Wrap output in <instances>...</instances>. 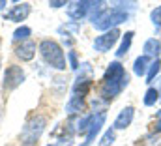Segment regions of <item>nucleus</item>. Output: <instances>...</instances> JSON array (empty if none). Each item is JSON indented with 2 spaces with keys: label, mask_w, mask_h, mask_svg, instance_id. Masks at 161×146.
Segmentation results:
<instances>
[{
  "label": "nucleus",
  "mask_w": 161,
  "mask_h": 146,
  "mask_svg": "<svg viewBox=\"0 0 161 146\" xmlns=\"http://www.w3.org/2000/svg\"><path fill=\"white\" fill-rule=\"evenodd\" d=\"M129 84V75L125 73L124 66L120 62H111L107 71L103 75V81H101V88H99V96L105 99V101H113L114 98L120 96V92Z\"/></svg>",
  "instance_id": "1"
},
{
  "label": "nucleus",
  "mask_w": 161,
  "mask_h": 146,
  "mask_svg": "<svg viewBox=\"0 0 161 146\" xmlns=\"http://www.w3.org/2000/svg\"><path fill=\"white\" fill-rule=\"evenodd\" d=\"M127 17H129L127 11L120 9L118 6H116V8H105V6H103V8L92 17V25H94V28L107 32V30L116 28L122 23H125Z\"/></svg>",
  "instance_id": "2"
},
{
  "label": "nucleus",
  "mask_w": 161,
  "mask_h": 146,
  "mask_svg": "<svg viewBox=\"0 0 161 146\" xmlns=\"http://www.w3.org/2000/svg\"><path fill=\"white\" fill-rule=\"evenodd\" d=\"M38 51H40L41 58H43V62H45L47 66H51V68L56 70V71H64V70H66V66H68L66 54H64L62 47H60L56 41H53V39H43L40 43V47H38Z\"/></svg>",
  "instance_id": "3"
},
{
  "label": "nucleus",
  "mask_w": 161,
  "mask_h": 146,
  "mask_svg": "<svg viewBox=\"0 0 161 146\" xmlns=\"http://www.w3.org/2000/svg\"><path fill=\"white\" fill-rule=\"evenodd\" d=\"M45 124H47L45 116H32L25 124V127L21 131V146H36L38 144L41 133L45 129Z\"/></svg>",
  "instance_id": "4"
},
{
  "label": "nucleus",
  "mask_w": 161,
  "mask_h": 146,
  "mask_svg": "<svg viewBox=\"0 0 161 146\" xmlns=\"http://www.w3.org/2000/svg\"><path fill=\"white\" fill-rule=\"evenodd\" d=\"M25 82V71L21 66H8L4 71V79H2V88L6 92L15 90L17 86H21Z\"/></svg>",
  "instance_id": "5"
},
{
  "label": "nucleus",
  "mask_w": 161,
  "mask_h": 146,
  "mask_svg": "<svg viewBox=\"0 0 161 146\" xmlns=\"http://www.w3.org/2000/svg\"><path fill=\"white\" fill-rule=\"evenodd\" d=\"M96 4L97 2H88V0H73V2H68V15L73 19V23L82 21L90 13V9L96 8Z\"/></svg>",
  "instance_id": "6"
},
{
  "label": "nucleus",
  "mask_w": 161,
  "mask_h": 146,
  "mask_svg": "<svg viewBox=\"0 0 161 146\" xmlns=\"http://www.w3.org/2000/svg\"><path fill=\"white\" fill-rule=\"evenodd\" d=\"M120 36L122 34H120L118 28L107 30V32H103L101 36H97L96 39H94V49H96L97 53H107V51H111V47L116 45V41H118Z\"/></svg>",
  "instance_id": "7"
},
{
  "label": "nucleus",
  "mask_w": 161,
  "mask_h": 146,
  "mask_svg": "<svg viewBox=\"0 0 161 146\" xmlns=\"http://www.w3.org/2000/svg\"><path fill=\"white\" fill-rule=\"evenodd\" d=\"M105 118H107L105 110L94 114V120H92V124H90V127H88V131H86V139H84V143L80 146H88L94 139H96V135L101 131V127H103V124H105Z\"/></svg>",
  "instance_id": "8"
},
{
  "label": "nucleus",
  "mask_w": 161,
  "mask_h": 146,
  "mask_svg": "<svg viewBox=\"0 0 161 146\" xmlns=\"http://www.w3.org/2000/svg\"><path fill=\"white\" fill-rule=\"evenodd\" d=\"M30 11H32V6H30L28 2L15 4V6L6 13V19H8V21H13V23H21V21H25V19L30 15Z\"/></svg>",
  "instance_id": "9"
},
{
  "label": "nucleus",
  "mask_w": 161,
  "mask_h": 146,
  "mask_svg": "<svg viewBox=\"0 0 161 146\" xmlns=\"http://www.w3.org/2000/svg\"><path fill=\"white\" fill-rule=\"evenodd\" d=\"M15 56H17L19 60H23V62H30V60L36 56V43H34L32 39L19 43V45L15 47Z\"/></svg>",
  "instance_id": "10"
},
{
  "label": "nucleus",
  "mask_w": 161,
  "mask_h": 146,
  "mask_svg": "<svg viewBox=\"0 0 161 146\" xmlns=\"http://www.w3.org/2000/svg\"><path fill=\"white\" fill-rule=\"evenodd\" d=\"M133 116H135V109H133V107H124V109L120 110V114L116 116L114 124H113V129L116 131V129H125V127H129L131 122H133Z\"/></svg>",
  "instance_id": "11"
},
{
  "label": "nucleus",
  "mask_w": 161,
  "mask_h": 146,
  "mask_svg": "<svg viewBox=\"0 0 161 146\" xmlns=\"http://www.w3.org/2000/svg\"><path fill=\"white\" fill-rule=\"evenodd\" d=\"M150 64H152L150 56L141 54V56H139V58H135V62H133V73H135L137 77L146 75V73H148V68H150Z\"/></svg>",
  "instance_id": "12"
},
{
  "label": "nucleus",
  "mask_w": 161,
  "mask_h": 146,
  "mask_svg": "<svg viewBox=\"0 0 161 146\" xmlns=\"http://www.w3.org/2000/svg\"><path fill=\"white\" fill-rule=\"evenodd\" d=\"M142 51H144V54L146 56H154V58H158L161 53V41L158 37H150V39H146L144 41V47H142Z\"/></svg>",
  "instance_id": "13"
},
{
  "label": "nucleus",
  "mask_w": 161,
  "mask_h": 146,
  "mask_svg": "<svg viewBox=\"0 0 161 146\" xmlns=\"http://www.w3.org/2000/svg\"><path fill=\"white\" fill-rule=\"evenodd\" d=\"M66 110H68L71 116L77 114V112H82V110H84V99H82V98H75V96H71L69 101H68V105H66Z\"/></svg>",
  "instance_id": "14"
},
{
  "label": "nucleus",
  "mask_w": 161,
  "mask_h": 146,
  "mask_svg": "<svg viewBox=\"0 0 161 146\" xmlns=\"http://www.w3.org/2000/svg\"><path fill=\"white\" fill-rule=\"evenodd\" d=\"M133 32H125V34H122V43L120 47H118V51H116V56L122 58L124 54H127L129 53V47H131V41H133Z\"/></svg>",
  "instance_id": "15"
},
{
  "label": "nucleus",
  "mask_w": 161,
  "mask_h": 146,
  "mask_svg": "<svg viewBox=\"0 0 161 146\" xmlns=\"http://www.w3.org/2000/svg\"><path fill=\"white\" fill-rule=\"evenodd\" d=\"M30 36H32L30 26H19V28L13 32V41H15V43H23V41H28Z\"/></svg>",
  "instance_id": "16"
},
{
  "label": "nucleus",
  "mask_w": 161,
  "mask_h": 146,
  "mask_svg": "<svg viewBox=\"0 0 161 146\" xmlns=\"http://www.w3.org/2000/svg\"><path fill=\"white\" fill-rule=\"evenodd\" d=\"M159 71H161V60L159 58H154L150 68H148V73H146V82H154V79L158 77Z\"/></svg>",
  "instance_id": "17"
},
{
  "label": "nucleus",
  "mask_w": 161,
  "mask_h": 146,
  "mask_svg": "<svg viewBox=\"0 0 161 146\" xmlns=\"http://www.w3.org/2000/svg\"><path fill=\"white\" fill-rule=\"evenodd\" d=\"M158 101H159V92H158L156 88H148L146 94H144V105H146V107H152V105H156Z\"/></svg>",
  "instance_id": "18"
},
{
  "label": "nucleus",
  "mask_w": 161,
  "mask_h": 146,
  "mask_svg": "<svg viewBox=\"0 0 161 146\" xmlns=\"http://www.w3.org/2000/svg\"><path fill=\"white\" fill-rule=\"evenodd\" d=\"M114 129H107L105 131V135L101 137V141H99V146H111L113 143H114Z\"/></svg>",
  "instance_id": "19"
},
{
  "label": "nucleus",
  "mask_w": 161,
  "mask_h": 146,
  "mask_svg": "<svg viewBox=\"0 0 161 146\" xmlns=\"http://www.w3.org/2000/svg\"><path fill=\"white\" fill-rule=\"evenodd\" d=\"M150 19H152V23H154V26L161 28V6L154 8V9L150 11Z\"/></svg>",
  "instance_id": "20"
},
{
  "label": "nucleus",
  "mask_w": 161,
  "mask_h": 146,
  "mask_svg": "<svg viewBox=\"0 0 161 146\" xmlns=\"http://www.w3.org/2000/svg\"><path fill=\"white\" fill-rule=\"evenodd\" d=\"M77 30H79V25H77V23H69V25H64V26L58 28V32H60V34H66V36H69V32L75 34Z\"/></svg>",
  "instance_id": "21"
},
{
  "label": "nucleus",
  "mask_w": 161,
  "mask_h": 146,
  "mask_svg": "<svg viewBox=\"0 0 161 146\" xmlns=\"http://www.w3.org/2000/svg\"><path fill=\"white\" fill-rule=\"evenodd\" d=\"M159 144H161L159 135L150 133V135H146V137H144V146H159Z\"/></svg>",
  "instance_id": "22"
},
{
  "label": "nucleus",
  "mask_w": 161,
  "mask_h": 146,
  "mask_svg": "<svg viewBox=\"0 0 161 146\" xmlns=\"http://www.w3.org/2000/svg\"><path fill=\"white\" fill-rule=\"evenodd\" d=\"M68 58H69V66H71V70H79V62H77V54L73 53V51H69L68 53Z\"/></svg>",
  "instance_id": "23"
},
{
  "label": "nucleus",
  "mask_w": 161,
  "mask_h": 146,
  "mask_svg": "<svg viewBox=\"0 0 161 146\" xmlns=\"http://www.w3.org/2000/svg\"><path fill=\"white\" fill-rule=\"evenodd\" d=\"M49 6H51V8H62V6H68V2H66V0H51Z\"/></svg>",
  "instance_id": "24"
},
{
  "label": "nucleus",
  "mask_w": 161,
  "mask_h": 146,
  "mask_svg": "<svg viewBox=\"0 0 161 146\" xmlns=\"http://www.w3.org/2000/svg\"><path fill=\"white\" fill-rule=\"evenodd\" d=\"M158 82H159V88H156V90L159 92V99H161V77H159V79H158Z\"/></svg>",
  "instance_id": "25"
},
{
  "label": "nucleus",
  "mask_w": 161,
  "mask_h": 146,
  "mask_svg": "<svg viewBox=\"0 0 161 146\" xmlns=\"http://www.w3.org/2000/svg\"><path fill=\"white\" fill-rule=\"evenodd\" d=\"M4 8H6V0H0V11H2Z\"/></svg>",
  "instance_id": "26"
},
{
  "label": "nucleus",
  "mask_w": 161,
  "mask_h": 146,
  "mask_svg": "<svg viewBox=\"0 0 161 146\" xmlns=\"http://www.w3.org/2000/svg\"><path fill=\"white\" fill-rule=\"evenodd\" d=\"M156 126H158V131L161 133V118H158V124H156Z\"/></svg>",
  "instance_id": "27"
},
{
  "label": "nucleus",
  "mask_w": 161,
  "mask_h": 146,
  "mask_svg": "<svg viewBox=\"0 0 161 146\" xmlns=\"http://www.w3.org/2000/svg\"><path fill=\"white\" fill-rule=\"evenodd\" d=\"M47 146H56V144H47Z\"/></svg>",
  "instance_id": "28"
},
{
  "label": "nucleus",
  "mask_w": 161,
  "mask_h": 146,
  "mask_svg": "<svg viewBox=\"0 0 161 146\" xmlns=\"http://www.w3.org/2000/svg\"><path fill=\"white\" fill-rule=\"evenodd\" d=\"M0 68H2V60H0Z\"/></svg>",
  "instance_id": "29"
}]
</instances>
